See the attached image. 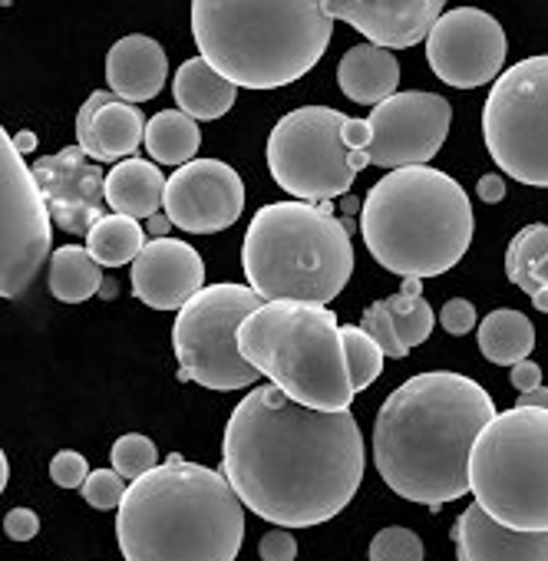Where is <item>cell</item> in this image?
Here are the masks:
<instances>
[{
    "instance_id": "1",
    "label": "cell",
    "mask_w": 548,
    "mask_h": 561,
    "mask_svg": "<svg viewBox=\"0 0 548 561\" xmlns=\"http://www.w3.org/2000/svg\"><path fill=\"white\" fill-rule=\"evenodd\" d=\"M221 476L254 515L282 528H311L341 515L357 495L364 436L351 410H308L261 383L225 426Z\"/></svg>"
},
{
    "instance_id": "2",
    "label": "cell",
    "mask_w": 548,
    "mask_h": 561,
    "mask_svg": "<svg viewBox=\"0 0 548 561\" xmlns=\"http://www.w3.org/2000/svg\"><path fill=\"white\" fill-rule=\"evenodd\" d=\"M492 397L463 374L430 370L397 387L374 423L380 479L407 502L439 508L469 492V453L495 420Z\"/></svg>"
},
{
    "instance_id": "3",
    "label": "cell",
    "mask_w": 548,
    "mask_h": 561,
    "mask_svg": "<svg viewBox=\"0 0 548 561\" xmlns=\"http://www.w3.org/2000/svg\"><path fill=\"white\" fill-rule=\"evenodd\" d=\"M126 561H235L244 541V505L208 466L169 456L129 482L116 508Z\"/></svg>"
},
{
    "instance_id": "4",
    "label": "cell",
    "mask_w": 548,
    "mask_h": 561,
    "mask_svg": "<svg viewBox=\"0 0 548 561\" xmlns=\"http://www.w3.org/2000/svg\"><path fill=\"white\" fill-rule=\"evenodd\" d=\"M202 60L244 90H278L311 73L334 34L324 0H195Z\"/></svg>"
},
{
    "instance_id": "5",
    "label": "cell",
    "mask_w": 548,
    "mask_h": 561,
    "mask_svg": "<svg viewBox=\"0 0 548 561\" xmlns=\"http://www.w3.org/2000/svg\"><path fill=\"white\" fill-rule=\"evenodd\" d=\"M476 215L466 188L433 169L387 172L364 198L361 234L374 261L400 277H436L463 261Z\"/></svg>"
},
{
    "instance_id": "6",
    "label": "cell",
    "mask_w": 548,
    "mask_h": 561,
    "mask_svg": "<svg viewBox=\"0 0 548 561\" xmlns=\"http://www.w3.org/2000/svg\"><path fill=\"white\" fill-rule=\"evenodd\" d=\"M248 288L261 301L331 305L354 274L351 228L331 202H271L258 208L241 241Z\"/></svg>"
},
{
    "instance_id": "7",
    "label": "cell",
    "mask_w": 548,
    "mask_h": 561,
    "mask_svg": "<svg viewBox=\"0 0 548 561\" xmlns=\"http://www.w3.org/2000/svg\"><path fill=\"white\" fill-rule=\"evenodd\" d=\"M241 357L295 403L344 413L354 383L338 314L311 301H264L238 331Z\"/></svg>"
},
{
    "instance_id": "8",
    "label": "cell",
    "mask_w": 548,
    "mask_h": 561,
    "mask_svg": "<svg viewBox=\"0 0 548 561\" xmlns=\"http://www.w3.org/2000/svg\"><path fill=\"white\" fill-rule=\"evenodd\" d=\"M476 505L512 531H548V410L512 407L469 453Z\"/></svg>"
},
{
    "instance_id": "9",
    "label": "cell",
    "mask_w": 548,
    "mask_h": 561,
    "mask_svg": "<svg viewBox=\"0 0 548 561\" xmlns=\"http://www.w3.org/2000/svg\"><path fill=\"white\" fill-rule=\"evenodd\" d=\"M261 305V295L244 285L202 288L172 324L179 377L208 390H241L258 383L261 374L238 351V331Z\"/></svg>"
},
{
    "instance_id": "10",
    "label": "cell",
    "mask_w": 548,
    "mask_h": 561,
    "mask_svg": "<svg viewBox=\"0 0 548 561\" xmlns=\"http://www.w3.org/2000/svg\"><path fill=\"white\" fill-rule=\"evenodd\" d=\"M482 139L505 175L548 188V57H528L495 80L482 106Z\"/></svg>"
},
{
    "instance_id": "11",
    "label": "cell",
    "mask_w": 548,
    "mask_h": 561,
    "mask_svg": "<svg viewBox=\"0 0 548 561\" xmlns=\"http://www.w3.org/2000/svg\"><path fill=\"white\" fill-rule=\"evenodd\" d=\"M344 119L331 106H301L282 116L267 136L271 179L311 205L347 195L357 169L344 142Z\"/></svg>"
},
{
    "instance_id": "12",
    "label": "cell",
    "mask_w": 548,
    "mask_h": 561,
    "mask_svg": "<svg viewBox=\"0 0 548 561\" xmlns=\"http://www.w3.org/2000/svg\"><path fill=\"white\" fill-rule=\"evenodd\" d=\"M50 208L34 179V169L24 162V152L14 146V136L0 133V295L8 301L21 298L50 254Z\"/></svg>"
},
{
    "instance_id": "13",
    "label": "cell",
    "mask_w": 548,
    "mask_h": 561,
    "mask_svg": "<svg viewBox=\"0 0 548 561\" xmlns=\"http://www.w3.org/2000/svg\"><path fill=\"white\" fill-rule=\"evenodd\" d=\"M505 31L479 8L446 11L426 37L430 70L456 90H476L499 77L505 64Z\"/></svg>"
},
{
    "instance_id": "14",
    "label": "cell",
    "mask_w": 548,
    "mask_h": 561,
    "mask_svg": "<svg viewBox=\"0 0 548 561\" xmlns=\"http://www.w3.org/2000/svg\"><path fill=\"white\" fill-rule=\"evenodd\" d=\"M367 123L374 129L370 162L397 172L410 165H426L443 149L453 123V106L439 93L413 90L374 106Z\"/></svg>"
},
{
    "instance_id": "15",
    "label": "cell",
    "mask_w": 548,
    "mask_h": 561,
    "mask_svg": "<svg viewBox=\"0 0 548 561\" xmlns=\"http://www.w3.org/2000/svg\"><path fill=\"white\" fill-rule=\"evenodd\" d=\"M244 211V182L221 159H195L165 182V218L192 234L231 228Z\"/></svg>"
},
{
    "instance_id": "16",
    "label": "cell",
    "mask_w": 548,
    "mask_h": 561,
    "mask_svg": "<svg viewBox=\"0 0 548 561\" xmlns=\"http://www.w3.org/2000/svg\"><path fill=\"white\" fill-rule=\"evenodd\" d=\"M34 179L47 198L54 221L67 234H90L96 221H103L106 202V175L80 146H67L57 156H47L31 165Z\"/></svg>"
},
{
    "instance_id": "17",
    "label": "cell",
    "mask_w": 548,
    "mask_h": 561,
    "mask_svg": "<svg viewBox=\"0 0 548 561\" xmlns=\"http://www.w3.org/2000/svg\"><path fill=\"white\" fill-rule=\"evenodd\" d=\"M331 21H344L380 50H407L430 37L446 14L443 0H324Z\"/></svg>"
},
{
    "instance_id": "18",
    "label": "cell",
    "mask_w": 548,
    "mask_h": 561,
    "mask_svg": "<svg viewBox=\"0 0 548 561\" xmlns=\"http://www.w3.org/2000/svg\"><path fill=\"white\" fill-rule=\"evenodd\" d=\"M205 288L202 254L179 238H152L133 261V295L156 311H182Z\"/></svg>"
},
{
    "instance_id": "19",
    "label": "cell",
    "mask_w": 548,
    "mask_h": 561,
    "mask_svg": "<svg viewBox=\"0 0 548 561\" xmlns=\"http://www.w3.org/2000/svg\"><path fill=\"white\" fill-rule=\"evenodd\" d=\"M146 126L133 103L96 90L77 113V146L93 162H123L146 142Z\"/></svg>"
},
{
    "instance_id": "20",
    "label": "cell",
    "mask_w": 548,
    "mask_h": 561,
    "mask_svg": "<svg viewBox=\"0 0 548 561\" xmlns=\"http://www.w3.org/2000/svg\"><path fill=\"white\" fill-rule=\"evenodd\" d=\"M459 561H548V531H512L469 505L453 525Z\"/></svg>"
},
{
    "instance_id": "21",
    "label": "cell",
    "mask_w": 548,
    "mask_h": 561,
    "mask_svg": "<svg viewBox=\"0 0 548 561\" xmlns=\"http://www.w3.org/2000/svg\"><path fill=\"white\" fill-rule=\"evenodd\" d=\"M169 77V60L159 41L146 34H129L110 47L106 57V87L113 96L126 103H146L156 100L159 90L165 87Z\"/></svg>"
},
{
    "instance_id": "22",
    "label": "cell",
    "mask_w": 548,
    "mask_h": 561,
    "mask_svg": "<svg viewBox=\"0 0 548 561\" xmlns=\"http://www.w3.org/2000/svg\"><path fill=\"white\" fill-rule=\"evenodd\" d=\"M338 83L347 100L361 106H380L390 96H397L400 64L390 50H380L374 44H357L341 57Z\"/></svg>"
},
{
    "instance_id": "23",
    "label": "cell",
    "mask_w": 548,
    "mask_h": 561,
    "mask_svg": "<svg viewBox=\"0 0 548 561\" xmlns=\"http://www.w3.org/2000/svg\"><path fill=\"white\" fill-rule=\"evenodd\" d=\"M165 182L159 165L146 159H123L106 175V205L126 218H152L165 205Z\"/></svg>"
},
{
    "instance_id": "24",
    "label": "cell",
    "mask_w": 548,
    "mask_h": 561,
    "mask_svg": "<svg viewBox=\"0 0 548 561\" xmlns=\"http://www.w3.org/2000/svg\"><path fill=\"white\" fill-rule=\"evenodd\" d=\"M235 93L238 87L215 73L202 57L185 60L172 80V96L192 119H221L235 106Z\"/></svg>"
},
{
    "instance_id": "25",
    "label": "cell",
    "mask_w": 548,
    "mask_h": 561,
    "mask_svg": "<svg viewBox=\"0 0 548 561\" xmlns=\"http://www.w3.org/2000/svg\"><path fill=\"white\" fill-rule=\"evenodd\" d=\"M479 351L495 367H515L535 351V328L522 311L499 308L479 324Z\"/></svg>"
},
{
    "instance_id": "26",
    "label": "cell",
    "mask_w": 548,
    "mask_h": 561,
    "mask_svg": "<svg viewBox=\"0 0 548 561\" xmlns=\"http://www.w3.org/2000/svg\"><path fill=\"white\" fill-rule=\"evenodd\" d=\"M50 295L64 305L90 301L103 285V264L87 251V244H64L50 257Z\"/></svg>"
},
{
    "instance_id": "27",
    "label": "cell",
    "mask_w": 548,
    "mask_h": 561,
    "mask_svg": "<svg viewBox=\"0 0 548 561\" xmlns=\"http://www.w3.org/2000/svg\"><path fill=\"white\" fill-rule=\"evenodd\" d=\"M202 146L198 123L185 116L182 110H162L146 126V149L156 159V165H189L195 162V152Z\"/></svg>"
},
{
    "instance_id": "28",
    "label": "cell",
    "mask_w": 548,
    "mask_h": 561,
    "mask_svg": "<svg viewBox=\"0 0 548 561\" xmlns=\"http://www.w3.org/2000/svg\"><path fill=\"white\" fill-rule=\"evenodd\" d=\"M142 248H146V231L136 218H126V215H106L87 234V251L103 267H123L136 261Z\"/></svg>"
},
{
    "instance_id": "29",
    "label": "cell",
    "mask_w": 548,
    "mask_h": 561,
    "mask_svg": "<svg viewBox=\"0 0 548 561\" xmlns=\"http://www.w3.org/2000/svg\"><path fill=\"white\" fill-rule=\"evenodd\" d=\"M384 308L393 318V328L403 341L407 351H413L416 344H423L433 334V308L423 298V280L420 277H403V288L393 298H384Z\"/></svg>"
},
{
    "instance_id": "30",
    "label": "cell",
    "mask_w": 548,
    "mask_h": 561,
    "mask_svg": "<svg viewBox=\"0 0 548 561\" xmlns=\"http://www.w3.org/2000/svg\"><path fill=\"white\" fill-rule=\"evenodd\" d=\"M548 254V225H525L512 234L505 248V277L515 288H522L528 298L538 295V285L532 280V267Z\"/></svg>"
},
{
    "instance_id": "31",
    "label": "cell",
    "mask_w": 548,
    "mask_h": 561,
    "mask_svg": "<svg viewBox=\"0 0 548 561\" xmlns=\"http://www.w3.org/2000/svg\"><path fill=\"white\" fill-rule=\"evenodd\" d=\"M341 341H344V354H347V370H351V383H354V393L367 390L370 383L380 380L384 374V351L380 344L364 331V328H354V324H341Z\"/></svg>"
},
{
    "instance_id": "32",
    "label": "cell",
    "mask_w": 548,
    "mask_h": 561,
    "mask_svg": "<svg viewBox=\"0 0 548 561\" xmlns=\"http://www.w3.org/2000/svg\"><path fill=\"white\" fill-rule=\"evenodd\" d=\"M110 459H113V469H116L123 479H129V482L142 479L146 472H152V469L159 466L156 443H152L149 436H142V433H126V436H119V439L113 443Z\"/></svg>"
},
{
    "instance_id": "33",
    "label": "cell",
    "mask_w": 548,
    "mask_h": 561,
    "mask_svg": "<svg viewBox=\"0 0 548 561\" xmlns=\"http://www.w3.org/2000/svg\"><path fill=\"white\" fill-rule=\"evenodd\" d=\"M370 561H423V541L403 525L380 528L370 541Z\"/></svg>"
},
{
    "instance_id": "34",
    "label": "cell",
    "mask_w": 548,
    "mask_h": 561,
    "mask_svg": "<svg viewBox=\"0 0 548 561\" xmlns=\"http://www.w3.org/2000/svg\"><path fill=\"white\" fill-rule=\"evenodd\" d=\"M126 492H129V485H126V479L116 469H93L90 479L83 482V499L93 508H100V512L119 508Z\"/></svg>"
},
{
    "instance_id": "35",
    "label": "cell",
    "mask_w": 548,
    "mask_h": 561,
    "mask_svg": "<svg viewBox=\"0 0 548 561\" xmlns=\"http://www.w3.org/2000/svg\"><path fill=\"white\" fill-rule=\"evenodd\" d=\"M361 328L380 344V351H384L387 357L403 360V357L410 354V351L403 347V341H400V334H397V328H393V318H390V311L384 308V301H377V305H370V308L364 311Z\"/></svg>"
},
{
    "instance_id": "36",
    "label": "cell",
    "mask_w": 548,
    "mask_h": 561,
    "mask_svg": "<svg viewBox=\"0 0 548 561\" xmlns=\"http://www.w3.org/2000/svg\"><path fill=\"white\" fill-rule=\"evenodd\" d=\"M50 479L60 485V489H83V482L90 479V462L83 453L77 449H60L54 459H50Z\"/></svg>"
},
{
    "instance_id": "37",
    "label": "cell",
    "mask_w": 548,
    "mask_h": 561,
    "mask_svg": "<svg viewBox=\"0 0 548 561\" xmlns=\"http://www.w3.org/2000/svg\"><path fill=\"white\" fill-rule=\"evenodd\" d=\"M439 324H443V331L453 334V337L472 334V328H476V308H472V301H466V298L446 301L443 311H439Z\"/></svg>"
},
{
    "instance_id": "38",
    "label": "cell",
    "mask_w": 548,
    "mask_h": 561,
    "mask_svg": "<svg viewBox=\"0 0 548 561\" xmlns=\"http://www.w3.org/2000/svg\"><path fill=\"white\" fill-rule=\"evenodd\" d=\"M261 561H295L298 558V541L288 528H271L264 531L261 545H258Z\"/></svg>"
},
{
    "instance_id": "39",
    "label": "cell",
    "mask_w": 548,
    "mask_h": 561,
    "mask_svg": "<svg viewBox=\"0 0 548 561\" xmlns=\"http://www.w3.org/2000/svg\"><path fill=\"white\" fill-rule=\"evenodd\" d=\"M4 531L14 541H31L41 531V515L34 508H11L8 518H4Z\"/></svg>"
},
{
    "instance_id": "40",
    "label": "cell",
    "mask_w": 548,
    "mask_h": 561,
    "mask_svg": "<svg viewBox=\"0 0 548 561\" xmlns=\"http://www.w3.org/2000/svg\"><path fill=\"white\" fill-rule=\"evenodd\" d=\"M344 142L351 152H364L374 142V129L367 119H344Z\"/></svg>"
},
{
    "instance_id": "41",
    "label": "cell",
    "mask_w": 548,
    "mask_h": 561,
    "mask_svg": "<svg viewBox=\"0 0 548 561\" xmlns=\"http://www.w3.org/2000/svg\"><path fill=\"white\" fill-rule=\"evenodd\" d=\"M512 387L518 390V393H528V390H538L541 387V367L535 364V360H522V364H515L512 367Z\"/></svg>"
},
{
    "instance_id": "42",
    "label": "cell",
    "mask_w": 548,
    "mask_h": 561,
    "mask_svg": "<svg viewBox=\"0 0 548 561\" xmlns=\"http://www.w3.org/2000/svg\"><path fill=\"white\" fill-rule=\"evenodd\" d=\"M476 195H479L486 205L502 202V198H505V182H502V175H499V172H486V175L479 179V185H476Z\"/></svg>"
},
{
    "instance_id": "43",
    "label": "cell",
    "mask_w": 548,
    "mask_h": 561,
    "mask_svg": "<svg viewBox=\"0 0 548 561\" xmlns=\"http://www.w3.org/2000/svg\"><path fill=\"white\" fill-rule=\"evenodd\" d=\"M518 407H528V410H548V387H538V390L518 393Z\"/></svg>"
},
{
    "instance_id": "44",
    "label": "cell",
    "mask_w": 548,
    "mask_h": 561,
    "mask_svg": "<svg viewBox=\"0 0 548 561\" xmlns=\"http://www.w3.org/2000/svg\"><path fill=\"white\" fill-rule=\"evenodd\" d=\"M532 280L538 285V291H541V288L548 291V254H545V257H541V261L532 267Z\"/></svg>"
},
{
    "instance_id": "45",
    "label": "cell",
    "mask_w": 548,
    "mask_h": 561,
    "mask_svg": "<svg viewBox=\"0 0 548 561\" xmlns=\"http://www.w3.org/2000/svg\"><path fill=\"white\" fill-rule=\"evenodd\" d=\"M14 146H18L21 152H31V149L37 146V136H34V133H18V136H14Z\"/></svg>"
},
{
    "instance_id": "46",
    "label": "cell",
    "mask_w": 548,
    "mask_h": 561,
    "mask_svg": "<svg viewBox=\"0 0 548 561\" xmlns=\"http://www.w3.org/2000/svg\"><path fill=\"white\" fill-rule=\"evenodd\" d=\"M165 228H169V218H159V215H152V218H149V231H152V238H165Z\"/></svg>"
},
{
    "instance_id": "47",
    "label": "cell",
    "mask_w": 548,
    "mask_h": 561,
    "mask_svg": "<svg viewBox=\"0 0 548 561\" xmlns=\"http://www.w3.org/2000/svg\"><path fill=\"white\" fill-rule=\"evenodd\" d=\"M532 305H535V311H541V314H548V291L541 288L535 298H532Z\"/></svg>"
}]
</instances>
